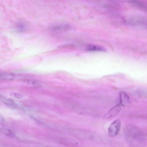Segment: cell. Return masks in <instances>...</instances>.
Instances as JSON below:
<instances>
[{
    "instance_id": "6da1fadb",
    "label": "cell",
    "mask_w": 147,
    "mask_h": 147,
    "mask_svg": "<svg viewBox=\"0 0 147 147\" xmlns=\"http://www.w3.org/2000/svg\"><path fill=\"white\" fill-rule=\"evenodd\" d=\"M125 134L127 140L132 145L140 144L143 141V133L135 126L128 125L127 126Z\"/></svg>"
},
{
    "instance_id": "4fadbf2b",
    "label": "cell",
    "mask_w": 147,
    "mask_h": 147,
    "mask_svg": "<svg viewBox=\"0 0 147 147\" xmlns=\"http://www.w3.org/2000/svg\"><path fill=\"white\" fill-rule=\"evenodd\" d=\"M11 147H19L17 146H13Z\"/></svg>"
},
{
    "instance_id": "30bf717a",
    "label": "cell",
    "mask_w": 147,
    "mask_h": 147,
    "mask_svg": "<svg viewBox=\"0 0 147 147\" xmlns=\"http://www.w3.org/2000/svg\"><path fill=\"white\" fill-rule=\"evenodd\" d=\"M16 28L19 31L24 32L26 29V25L24 23H19L16 25Z\"/></svg>"
},
{
    "instance_id": "52a82bcc",
    "label": "cell",
    "mask_w": 147,
    "mask_h": 147,
    "mask_svg": "<svg viewBox=\"0 0 147 147\" xmlns=\"http://www.w3.org/2000/svg\"><path fill=\"white\" fill-rule=\"evenodd\" d=\"M0 79L5 80H14L16 76L15 75L11 73L2 72L0 73Z\"/></svg>"
},
{
    "instance_id": "9c48e42d",
    "label": "cell",
    "mask_w": 147,
    "mask_h": 147,
    "mask_svg": "<svg viewBox=\"0 0 147 147\" xmlns=\"http://www.w3.org/2000/svg\"><path fill=\"white\" fill-rule=\"evenodd\" d=\"M0 100L1 102L5 105L9 106H14L15 105V102L12 99L0 95Z\"/></svg>"
},
{
    "instance_id": "3957f363",
    "label": "cell",
    "mask_w": 147,
    "mask_h": 147,
    "mask_svg": "<svg viewBox=\"0 0 147 147\" xmlns=\"http://www.w3.org/2000/svg\"><path fill=\"white\" fill-rule=\"evenodd\" d=\"M58 142L70 147H74L78 144V142L74 139L67 137H59L56 138Z\"/></svg>"
},
{
    "instance_id": "7c38bea8",
    "label": "cell",
    "mask_w": 147,
    "mask_h": 147,
    "mask_svg": "<svg viewBox=\"0 0 147 147\" xmlns=\"http://www.w3.org/2000/svg\"><path fill=\"white\" fill-rule=\"evenodd\" d=\"M10 95L12 96L17 98H21L22 97L21 94L17 92H12L11 93Z\"/></svg>"
},
{
    "instance_id": "8992f818",
    "label": "cell",
    "mask_w": 147,
    "mask_h": 147,
    "mask_svg": "<svg viewBox=\"0 0 147 147\" xmlns=\"http://www.w3.org/2000/svg\"><path fill=\"white\" fill-rule=\"evenodd\" d=\"M86 49L87 51H91L104 52L106 51L105 49L102 46L92 44L87 45L86 47Z\"/></svg>"
},
{
    "instance_id": "8fae6325",
    "label": "cell",
    "mask_w": 147,
    "mask_h": 147,
    "mask_svg": "<svg viewBox=\"0 0 147 147\" xmlns=\"http://www.w3.org/2000/svg\"><path fill=\"white\" fill-rule=\"evenodd\" d=\"M27 82L31 86L34 88H38L42 86V85L40 84L36 81L29 80Z\"/></svg>"
},
{
    "instance_id": "277c9868",
    "label": "cell",
    "mask_w": 147,
    "mask_h": 147,
    "mask_svg": "<svg viewBox=\"0 0 147 147\" xmlns=\"http://www.w3.org/2000/svg\"><path fill=\"white\" fill-rule=\"evenodd\" d=\"M121 109V107L119 104H117L109 111L104 115V119H108L112 117L119 112Z\"/></svg>"
},
{
    "instance_id": "7a4b0ae2",
    "label": "cell",
    "mask_w": 147,
    "mask_h": 147,
    "mask_svg": "<svg viewBox=\"0 0 147 147\" xmlns=\"http://www.w3.org/2000/svg\"><path fill=\"white\" fill-rule=\"evenodd\" d=\"M121 127V122L120 120L117 119L115 121L111 124L108 128L109 136L111 138L116 136L119 133Z\"/></svg>"
},
{
    "instance_id": "5b68a950",
    "label": "cell",
    "mask_w": 147,
    "mask_h": 147,
    "mask_svg": "<svg viewBox=\"0 0 147 147\" xmlns=\"http://www.w3.org/2000/svg\"><path fill=\"white\" fill-rule=\"evenodd\" d=\"M120 104L123 107L129 106L130 104V100L128 95L125 92H121L119 95Z\"/></svg>"
},
{
    "instance_id": "ba28073f",
    "label": "cell",
    "mask_w": 147,
    "mask_h": 147,
    "mask_svg": "<svg viewBox=\"0 0 147 147\" xmlns=\"http://www.w3.org/2000/svg\"><path fill=\"white\" fill-rule=\"evenodd\" d=\"M1 132L4 135L15 139L18 138L9 129L4 127H2L0 129Z\"/></svg>"
}]
</instances>
